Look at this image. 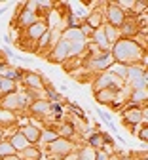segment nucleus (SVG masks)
I'll return each mask as SVG.
<instances>
[{
    "instance_id": "f257e3e1",
    "label": "nucleus",
    "mask_w": 148,
    "mask_h": 160,
    "mask_svg": "<svg viewBox=\"0 0 148 160\" xmlns=\"http://www.w3.org/2000/svg\"><path fill=\"white\" fill-rule=\"evenodd\" d=\"M116 55L120 59H129V57H137L139 55V50H137V46L133 42H118Z\"/></svg>"
},
{
    "instance_id": "f03ea898",
    "label": "nucleus",
    "mask_w": 148,
    "mask_h": 160,
    "mask_svg": "<svg viewBox=\"0 0 148 160\" xmlns=\"http://www.w3.org/2000/svg\"><path fill=\"white\" fill-rule=\"evenodd\" d=\"M12 147H13V149H19V151H25V149L29 147V141L25 139L23 133H15V135L12 137Z\"/></svg>"
},
{
    "instance_id": "7ed1b4c3",
    "label": "nucleus",
    "mask_w": 148,
    "mask_h": 160,
    "mask_svg": "<svg viewBox=\"0 0 148 160\" xmlns=\"http://www.w3.org/2000/svg\"><path fill=\"white\" fill-rule=\"evenodd\" d=\"M70 52V44L67 42V40H61V42L57 44V50H55V59H63L67 57Z\"/></svg>"
},
{
    "instance_id": "20e7f679",
    "label": "nucleus",
    "mask_w": 148,
    "mask_h": 160,
    "mask_svg": "<svg viewBox=\"0 0 148 160\" xmlns=\"http://www.w3.org/2000/svg\"><path fill=\"white\" fill-rule=\"evenodd\" d=\"M108 13H110V23H112V25H120V23L123 21V12H122L118 6H112Z\"/></svg>"
},
{
    "instance_id": "39448f33",
    "label": "nucleus",
    "mask_w": 148,
    "mask_h": 160,
    "mask_svg": "<svg viewBox=\"0 0 148 160\" xmlns=\"http://www.w3.org/2000/svg\"><path fill=\"white\" fill-rule=\"evenodd\" d=\"M44 32H46V27L42 25V23H34V25H31V29H29L31 38H38L40 34H44Z\"/></svg>"
},
{
    "instance_id": "423d86ee",
    "label": "nucleus",
    "mask_w": 148,
    "mask_h": 160,
    "mask_svg": "<svg viewBox=\"0 0 148 160\" xmlns=\"http://www.w3.org/2000/svg\"><path fill=\"white\" fill-rule=\"evenodd\" d=\"M67 38H70V40H78V42H84V32L78 29V27H70L69 31H67Z\"/></svg>"
},
{
    "instance_id": "0eeeda50",
    "label": "nucleus",
    "mask_w": 148,
    "mask_h": 160,
    "mask_svg": "<svg viewBox=\"0 0 148 160\" xmlns=\"http://www.w3.org/2000/svg\"><path fill=\"white\" fill-rule=\"evenodd\" d=\"M112 99H114V92H112V90H103V92L97 95V101H101V103L112 101Z\"/></svg>"
},
{
    "instance_id": "6e6552de",
    "label": "nucleus",
    "mask_w": 148,
    "mask_h": 160,
    "mask_svg": "<svg viewBox=\"0 0 148 160\" xmlns=\"http://www.w3.org/2000/svg\"><path fill=\"white\" fill-rule=\"evenodd\" d=\"M125 118H127L129 122H133V124H139V120H141V111H139V109H129L127 114H125Z\"/></svg>"
},
{
    "instance_id": "1a4fd4ad",
    "label": "nucleus",
    "mask_w": 148,
    "mask_h": 160,
    "mask_svg": "<svg viewBox=\"0 0 148 160\" xmlns=\"http://www.w3.org/2000/svg\"><path fill=\"white\" fill-rule=\"evenodd\" d=\"M40 137V133H38V130L36 128H25V139L27 141H36V139Z\"/></svg>"
},
{
    "instance_id": "9d476101",
    "label": "nucleus",
    "mask_w": 148,
    "mask_h": 160,
    "mask_svg": "<svg viewBox=\"0 0 148 160\" xmlns=\"http://www.w3.org/2000/svg\"><path fill=\"white\" fill-rule=\"evenodd\" d=\"M27 84H31V86H34V88H42V82H40V76L38 74H27Z\"/></svg>"
},
{
    "instance_id": "9b49d317",
    "label": "nucleus",
    "mask_w": 148,
    "mask_h": 160,
    "mask_svg": "<svg viewBox=\"0 0 148 160\" xmlns=\"http://www.w3.org/2000/svg\"><path fill=\"white\" fill-rule=\"evenodd\" d=\"M31 109H32L34 112H44V111H48V109H50V105H48L46 101H36Z\"/></svg>"
},
{
    "instance_id": "f8f14e48",
    "label": "nucleus",
    "mask_w": 148,
    "mask_h": 160,
    "mask_svg": "<svg viewBox=\"0 0 148 160\" xmlns=\"http://www.w3.org/2000/svg\"><path fill=\"white\" fill-rule=\"evenodd\" d=\"M89 145L91 147H103V135H99V133L91 135L89 137Z\"/></svg>"
},
{
    "instance_id": "ddd939ff",
    "label": "nucleus",
    "mask_w": 148,
    "mask_h": 160,
    "mask_svg": "<svg viewBox=\"0 0 148 160\" xmlns=\"http://www.w3.org/2000/svg\"><path fill=\"white\" fill-rule=\"evenodd\" d=\"M42 141H46V143L57 141V133H55V132H46V133H42Z\"/></svg>"
},
{
    "instance_id": "4468645a",
    "label": "nucleus",
    "mask_w": 148,
    "mask_h": 160,
    "mask_svg": "<svg viewBox=\"0 0 148 160\" xmlns=\"http://www.w3.org/2000/svg\"><path fill=\"white\" fill-rule=\"evenodd\" d=\"M23 158H25V160H36V158H38V151H36V149H25Z\"/></svg>"
},
{
    "instance_id": "2eb2a0df",
    "label": "nucleus",
    "mask_w": 148,
    "mask_h": 160,
    "mask_svg": "<svg viewBox=\"0 0 148 160\" xmlns=\"http://www.w3.org/2000/svg\"><path fill=\"white\" fill-rule=\"evenodd\" d=\"M12 88H13V80L2 78V82H0V90H2V92H10Z\"/></svg>"
},
{
    "instance_id": "dca6fc26",
    "label": "nucleus",
    "mask_w": 148,
    "mask_h": 160,
    "mask_svg": "<svg viewBox=\"0 0 148 160\" xmlns=\"http://www.w3.org/2000/svg\"><path fill=\"white\" fill-rule=\"evenodd\" d=\"M88 21H89V27H99V23H101V15L99 13H95V15H89V19H88Z\"/></svg>"
},
{
    "instance_id": "f3484780",
    "label": "nucleus",
    "mask_w": 148,
    "mask_h": 160,
    "mask_svg": "<svg viewBox=\"0 0 148 160\" xmlns=\"http://www.w3.org/2000/svg\"><path fill=\"white\" fill-rule=\"evenodd\" d=\"M31 21H32V12L27 10L23 15H21V23H31Z\"/></svg>"
},
{
    "instance_id": "a211bd4d",
    "label": "nucleus",
    "mask_w": 148,
    "mask_h": 160,
    "mask_svg": "<svg viewBox=\"0 0 148 160\" xmlns=\"http://www.w3.org/2000/svg\"><path fill=\"white\" fill-rule=\"evenodd\" d=\"M144 97H146V90H141V92L137 90V92L133 93V99H135V101H139V99H144Z\"/></svg>"
},
{
    "instance_id": "6ab92c4d",
    "label": "nucleus",
    "mask_w": 148,
    "mask_h": 160,
    "mask_svg": "<svg viewBox=\"0 0 148 160\" xmlns=\"http://www.w3.org/2000/svg\"><path fill=\"white\" fill-rule=\"evenodd\" d=\"M12 151H13V147H12V145H0V152L8 154V152H12Z\"/></svg>"
},
{
    "instance_id": "aec40b11",
    "label": "nucleus",
    "mask_w": 148,
    "mask_h": 160,
    "mask_svg": "<svg viewBox=\"0 0 148 160\" xmlns=\"http://www.w3.org/2000/svg\"><path fill=\"white\" fill-rule=\"evenodd\" d=\"M114 72H118V74H122V76H127V69H120V67H114Z\"/></svg>"
},
{
    "instance_id": "412c9836",
    "label": "nucleus",
    "mask_w": 148,
    "mask_h": 160,
    "mask_svg": "<svg viewBox=\"0 0 148 160\" xmlns=\"http://www.w3.org/2000/svg\"><path fill=\"white\" fill-rule=\"evenodd\" d=\"M48 42H50V31H48V32H44V36H42V42H40V44L44 46V44H48Z\"/></svg>"
},
{
    "instance_id": "4be33fe9",
    "label": "nucleus",
    "mask_w": 148,
    "mask_h": 160,
    "mask_svg": "<svg viewBox=\"0 0 148 160\" xmlns=\"http://www.w3.org/2000/svg\"><path fill=\"white\" fill-rule=\"evenodd\" d=\"M101 118H103V120H104V122H108V126H110V124H112V122H110V116H108V114H107V112H103V111H101Z\"/></svg>"
},
{
    "instance_id": "5701e85b",
    "label": "nucleus",
    "mask_w": 148,
    "mask_h": 160,
    "mask_svg": "<svg viewBox=\"0 0 148 160\" xmlns=\"http://www.w3.org/2000/svg\"><path fill=\"white\" fill-rule=\"evenodd\" d=\"M61 133H67V135H70V133H72V128H70V126L67 124L65 128H63V130H61Z\"/></svg>"
},
{
    "instance_id": "b1692460",
    "label": "nucleus",
    "mask_w": 148,
    "mask_h": 160,
    "mask_svg": "<svg viewBox=\"0 0 148 160\" xmlns=\"http://www.w3.org/2000/svg\"><path fill=\"white\" fill-rule=\"evenodd\" d=\"M97 40H99V42H101V44H104V42H107V38H104V36H103V32H97Z\"/></svg>"
},
{
    "instance_id": "393cba45",
    "label": "nucleus",
    "mask_w": 148,
    "mask_h": 160,
    "mask_svg": "<svg viewBox=\"0 0 148 160\" xmlns=\"http://www.w3.org/2000/svg\"><path fill=\"white\" fill-rule=\"evenodd\" d=\"M95 160H108V156H107V154H104V152H99Z\"/></svg>"
},
{
    "instance_id": "a878e982",
    "label": "nucleus",
    "mask_w": 148,
    "mask_h": 160,
    "mask_svg": "<svg viewBox=\"0 0 148 160\" xmlns=\"http://www.w3.org/2000/svg\"><path fill=\"white\" fill-rule=\"evenodd\" d=\"M146 137H148V130L144 128V130L141 132V139H142V141H146Z\"/></svg>"
},
{
    "instance_id": "bb28decb",
    "label": "nucleus",
    "mask_w": 148,
    "mask_h": 160,
    "mask_svg": "<svg viewBox=\"0 0 148 160\" xmlns=\"http://www.w3.org/2000/svg\"><path fill=\"white\" fill-rule=\"evenodd\" d=\"M0 82H2V78H0Z\"/></svg>"
}]
</instances>
